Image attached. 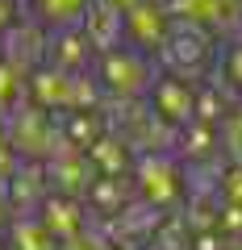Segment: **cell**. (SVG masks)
Masks as SVG:
<instances>
[]
</instances>
